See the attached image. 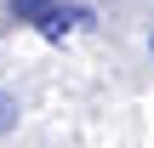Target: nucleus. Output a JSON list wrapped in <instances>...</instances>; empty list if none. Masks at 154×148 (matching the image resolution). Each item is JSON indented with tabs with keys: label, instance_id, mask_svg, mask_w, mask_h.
Here are the masks:
<instances>
[{
	"label": "nucleus",
	"instance_id": "nucleus-1",
	"mask_svg": "<svg viewBox=\"0 0 154 148\" xmlns=\"http://www.w3.org/2000/svg\"><path fill=\"white\" fill-rule=\"evenodd\" d=\"M86 17H91V11H74V6H51V11H46V17L34 23V29H40L46 40H63V34H69L74 23H86Z\"/></svg>",
	"mask_w": 154,
	"mask_h": 148
},
{
	"label": "nucleus",
	"instance_id": "nucleus-2",
	"mask_svg": "<svg viewBox=\"0 0 154 148\" xmlns=\"http://www.w3.org/2000/svg\"><path fill=\"white\" fill-rule=\"evenodd\" d=\"M51 6H57V0H6V11H11L17 23H40Z\"/></svg>",
	"mask_w": 154,
	"mask_h": 148
},
{
	"label": "nucleus",
	"instance_id": "nucleus-3",
	"mask_svg": "<svg viewBox=\"0 0 154 148\" xmlns=\"http://www.w3.org/2000/svg\"><path fill=\"white\" fill-rule=\"evenodd\" d=\"M11 125H17V97H11V91H0V137H6Z\"/></svg>",
	"mask_w": 154,
	"mask_h": 148
},
{
	"label": "nucleus",
	"instance_id": "nucleus-4",
	"mask_svg": "<svg viewBox=\"0 0 154 148\" xmlns=\"http://www.w3.org/2000/svg\"><path fill=\"white\" fill-rule=\"evenodd\" d=\"M149 51H154V34H149Z\"/></svg>",
	"mask_w": 154,
	"mask_h": 148
}]
</instances>
